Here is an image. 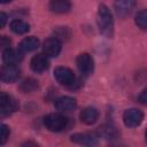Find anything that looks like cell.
Instances as JSON below:
<instances>
[{
	"label": "cell",
	"instance_id": "1",
	"mask_svg": "<svg viewBox=\"0 0 147 147\" xmlns=\"http://www.w3.org/2000/svg\"><path fill=\"white\" fill-rule=\"evenodd\" d=\"M96 23L101 34L107 38H111L114 33V18L110 9L105 5L101 3L98 7L96 13Z\"/></svg>",
	"mask_w": 147,
	"mask_h": 147
},
{
	"label": "cell",
	"instance_id": "2",
	"mask_svg": "<svg viewBox=\"0 0 147 147\" xmlns=\"http://www.w3.org/2000/svg\"><path fill=\"white\" fill-rule=\"evenodd\" d=\"M69 119L60 113H51L44 118L45 127L51 132H61L68 127Z\"/></svg>",
	"mask_w": 147,
	"mask_h": 147
},
{
	"label": "cell",
	"instance_id": "3",
	"mask_svg": "<svg viewBox=\"0 0 147 147\" xmlns=\"http://www.w3.org/2000/svg\"><path fill=\"white\" fill-rule=\"evenodd\" d=\"M54 78L60 85L69 88H72L76 84V75L70 68L67 67H56L54 69Z\"/></svg>",
	"mask_w": 147,
	"mask_h": 147
},
{
	"label": "cell",
	"instance_id": "4",
	"mask_svg": "<svg viewBox=\"0 0 147 147\" xmlns=\"http://www.w3.org/2000/svg\"><path fill=\"white\" fill-rule=\"evenodd\" d=\"M77 69L82 76L88 77L94 71V60L88 53H80L76 59Z\"/></svg>",
	"mask_w": 147,
	"mask_h": 147
},
{
	"label": "cell",
	"instance_id": "5",
	"mask_svg": "<svg viewBox=\"0 0 147 147\" xmlns=\"http://www.w3.org/2000/svg\"><path fill=\"white\" fill-rule=\"evenodd\" d=\"M17 108H18V105L11 95L7 94L6 92L0 93V116L1 117H7L11 115L14 111L17 110Z\"/></svg>",
	"mask_w": 147,
	"mask_h": 147
},
{
	"label": "cell",
	"instance_id": "6",
	"mask_svg": "<svg viewBox=\"0 0 147 147\" xmlns=\"http://www.w3.org/2000/svg\"><path fill=\"white\" fill-rule=\"evenodd\" d=\"M144 121V113L138 108H129L123 113V122L127 127H137Z\"/></svg>",
	"mask_w": 147,
	"mask_h": 147
},
{
	"label": "cell",
	"instance_id": "7",
	"mask_svg": "<svg viewBox=\"0 0 147 147\" xmlns=\"http://www.w3.org/2000/svg\"><path fill=\"white\" fill-rule=\"evenodd\" d=\"M62 49V42L56 37L47 38L42 44V51L48 57H56Z\"/></svg>",
	"mask_w": 147,
	"mask_h": 147
},
{
	"label": "cell",
	"instance_id": "8",
	"mask_svg": "<svg viewBox=\"0 0 147 147\" xmlns=\"http://www.w3.org/2000/svg\"><path fill=\"white\" fill-rule=\"evenodd\" d=\"M137 0H115L114 1V9L118 17L125 18L131 14L136 6Z\"/></svg>",
	"mask_w": 147,
	"mask_h": 147
},
{
	"label": "cell",
	"instance_id": "9",
	"mask_svg": "<svg viewBox=\"0 0 147 147\" xmlns=\"http://www.w3.org/2000/svg\"><path fill=\"white\" fill-rule=\"evenodd\" d=\"M21 76V70L17 65L5 64L1 69V80L3 83H15Z\"/></svg>",
	"mask_w": 147,
	"mask_h": 147
},
{
	"label": "cell",
	"instance_id": "10",
	"mask_svg": "<svg viewBox=\"0 0 147 147\" xmlns=\"http://www.w3.org/2000/svg\"><path fill=\"white\" fill-rule=\"evenodd\" d=\"M30 67L34 72H44L49 67V59L45 53H39L31 59Z\"/></svg>",
	"mask_w": 147,
	"mask_h": 147
},
{
	"label": "cell",
	"instance_id": "11",
	"mask_svg": "<svg viewBox=\"0 0 147 147\" xmlns=\"http://www.w3.org/2000/svg\"><path fill=\"white\" fill-rule=\"evenodd\" d=\"M54 106L55 108L61 111V113H69V111H72L76 109L77 107V101L75 98L72 96H60L55 100L54 102Z\"/></svg>",
	"mask_w": 147,
	"mask_h": 147
},
{
	"label": "cell",
	"instance_id": "12",
	"mask_svg": "<svg viewBox=\"0 0 147 147\" xmlns=\"http://www.w3.org/2000/svg\"><path fill=\"white\" fill-rule=\"evenodd\" d=\"M98 133H75L70 137V140L74 144L83 146H94L98 144Z\"/></svg>",
	"mask_w": 147,
	"mask_h": 147
},
{
	"label": "cell",
	"instance_id": "13",
	"mask_svg": "<svg viewBox=\"0 0 147 147\" xmlns=\"http://www.w3.org/2000/svg\"><path fill=\"white\" fill-rule=\"evenodd\" d=\"M23 60V52L14 48H5L2 52V61L5 64H18L21 61Z\"/></svg>",
	"mask_w": 147,
	"mask_h": 147
},
{
	"label": "cell",
	"instance_id": "14",
	"mask_svg": "<svg viewBox=\"0 0 147 147\" xmlns=\"http://www.w3.org/2000/svg\"><path fill=\"white\" fill-rule=\"evenodd\" d=\"M99 118V110L94 107H86L79 114V119L86 125L94 124Z\"/></svg>",
	"mask_w": 147,
	"mask_h": 147
},
{
	"label": "cell",
	"instance_id": "15",
	"mask_svg": "<svg viewBox=\"0 0 147 147\" xmlns=\"http://www.w3.org/2000/svg\"><path fill=\"white\" fill-rule=\"evenodd\" d=\"M48 7L55 14H67L71 9L70 0H49Z\"/></svg>",
	"mask_w": 147,
	"mask_h": 147
},
{
	"label": "cell",
	"instance_id": "16",
	"mask_svg": "<svg viewBox=\"0 0 147 147\" xmlns=\"http://www.w3.org/2000/svg\"><path fill=\"white\" fill-rule=\"evenodd\" d=\"M39 47V40L33 37V36H29L25 37L24 39L21 40L20 45H18V49L22 51L23 53H29V52H33Z\"/></svg>",
	"mask_w": 147,
	"mask_h": 147
},
{
	"label": "cell",
	"instance_id": "17",
	"mask_svg": "<svg viewBox=\"0 0 147 147\" xmlns=\"http://www.w3.org/2000/svg\"><path fill=\"white\" fill-rule=\"evenodd\" d=\"M98 136H99V138H105V139L111 140V139H116L118 137V131H117L116 126H114L113 124H103L102 126L99 127Z\"/></svg>",
	"mask_w": 147,
	"mask_h": 147
},
{
	"label": "cell",
	"instance_id": "18",
	"mask_svg": "<svg viewBox=\"0 0 147 147\" xmlns=\"http://www.w3.org/2000/svg\"><path fill=\"white\" fill-rule=\"evenodd\" d=\"M9 26L10 30L16 34H24L30 30V25L23 20H13Z\"/></svg>",
	"mask_w": 147,
	"mask_h": 147
},
{
	"label": "cell",
	"instance_id": "19",
	"mask_svg": "<svg viewBox=\"0 0 147 147\" xmlns=\"http://www.w3.org/2000/svg\"><path fill=\"white\" fill-rule=\"evenodd\" d=\"M38 87H39V84L33 78H25L24 80L21 82V84L18 86L20 91L23 93H31V92L36 91Z\"/></svg>",
	"mask_w": 147,
	"mask_h": 147
},
{
	"label": "cell",
	"instance_id": "20",
	"mask_svg": "<svg viewBox=\"0 0 147 147\" xmlns=\"http://www.w3.org/2000/svg\"><path fill=\"white\" fill-rule=\"evenodd\" d=\"M134 23L140 30L147 31V9H141L138 11L134 18Z\"/></svg>",
	"mask_w": 147,
	"mask_h": 147
},
{
	"label": "cell",
	"instance_id": "21",
	"mask_svg": "<svg viewBox=\"0 0 147 147\" xmlns=\"http://www.w3.org/2000/svg\"><path fill=\"white\" fill-rule=\"evenodd\" d=\"M10 134V130L6 124H1V129H0V145H5V142L7 141V139L9 138Z\"/></svg>",
	"mask_w": 147,
	"mask_h": 147
},
{
	"label": "cell",
	"instance_id": "22",
	"mask_svg": "<svg viewBox=\"0 0 147 147\" xmlns=\"http://www.w3.org/2000/svg\"><path fill=\"white\" fill-rule=\"evenodd\" d=\"M138 101H139L140 103L147 106V87L141 91V93H140L139 96H138Z\"/></svg>",
	"mask_w": 147,
	"mask_h": 147
},
{
	"label": "cell",
	"instance_id": "23",
	"mask_svg": "<svg viewBox=\"0 0 147 147\" xmlns=\"http://www.w3.org/2000/svg\"><path fill=\"white\" fill-rule=\"evenodd\" d=\"M9 45H10V39L7 38L6 36H2V37H1V46H2L3 48H8Z\"/></svg>",
	"mask_w": 147,
	"mask_h": 147
},
{
	"label": "cell",
	"instance_id": "24",
	"mask_svg": "<svg viewBox=\"0 0 147 147\" xmlns=\"http://www.w3.org/2000/svg\"><path fill=\"white\" fill-rule=\"evenodd\" d=\"M0 21H1V28H5L6 25V22H7V14L1 11L0 13Z\"/></svg>",
	"mask_w": 147,
	"mask_h": 147
},
{
	"label": "cell",
	"instance_id": "25",
	"mask_svg": "<svg viewBox=\"0 0 147 147\" xmlns=\"http://www.w3.org/2000/svg\"><path fill=\"white\" fill-rule=\"evenodd\" d=\"M29 145H34V146H38V144H36V142H31V141H26V142H24V144H23V146H29Z\"/></svg>",
	"mask_w": 147,
	"mask_h": 147
},
{
	"label": "cell",
	"instance_id": "26",
	"mask_svg": "<svg viewBox=\"0 0 147 147\" xmlns=\"http://www.w3.org/2000/svg\"><path fill=\"white\" fill-rule=\"evenodd\" d=\"M11 0H0V2L1 3H8V2H10Z\"/></svg>",
	"mask_w": 147,
	"mask_h": 147
},
{
	"label": "cell",
	"instance_id": "27",
	"mask_svg": "<svg viewBox=\"0 0 147 147\" xmlns=\"http://www.w3.org/2000/svg\"><path fill=\"white\" fill-rule=\"evenodd\" d=\"M145 140H146V142H147V129H146V131H145Z\"/></svg>",
	"mask_w": 147,
	"mask_h": 147
}]
</instances>
